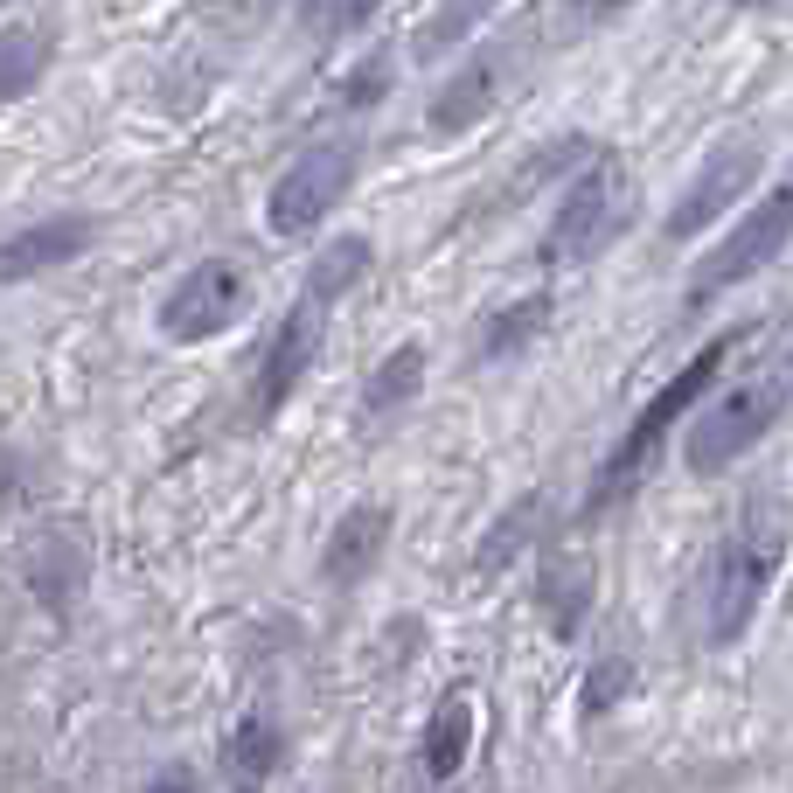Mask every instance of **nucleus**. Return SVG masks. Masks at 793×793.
I'll list each match as a JSON object with an SVG mask.
<instances>
[{"label":"nucleus","instance_id":"7","mask_svg":"<svg viewBox=\"0 0 793 793\" xmlns=\"http://www.w3.org/2000/svg\"><path fill=\"white\" fill-rule=\"evenodd\" d=\"M355 188V147H314L300 154L265 195V223L272 237H307L320 216H334V202Z\"/></svg>","mask_w":793,"mask_h":793},{"label":"nucleus","instance_id":"14","mask_svg":"<svg viewBox=\"0 0 793 793\" xmlns=\"http://www.w3.org/2000/svg\"><path fill=\"white\" fill-rule=\"evenodd\" d=\"M487 105H494V56H467V63H460V77L439 91L432 133H460V126H474Z\"/></svg>","mask_w":793,"mask_h":793},{"label":"nucleus","instance_id":"22","mask_svg":"<svg viewBox=\"0 0 793 793\" xmlns=\"http://www.w3.org/2000/svg\"><path fill=\"white\" fill-rule=\"evenodd\" d=\"M383 91H390V56H376V63H362L348 77V105H376Z\"/></svg>","mask_w":793,"mask_h":793},{"label":"nucleus","instance_id":"15","mask_svg":"<svg viewBox=\"0 0 793 793\" xmlns=\"http://www.w3.org/2000/svg\"><path fill=\"white\" fill-rule=\"evenodd\" d=\"M418 383H425V348H418V341H404V348H390V355L376 362V376H369V390H362V411H369V418H383V411L411 404V397H418Z\"/></svg>","mask_w":793,"mask_h":793},{"label":"nucleus","instance_id":"19","mask_svg":"<svg viewBox=\"0 0 793 793\" xmlns=\"http://www.w3.org/2000/svg\"><path fill=\"white\" fill-rule=\"evenodd\" d=\"M543 314H550V300H543V293H529V300L501 307V314H494V320L474 334V355H480V362H501V355H515V348H522V341L543 327Z\"/></svg>","mask_w":793,"mask_h":793},{"label":"nucleus","instance_id":"10","mask_svg":"<svg viewBox=\"0 0 793 793\" xmlns=\"http://www.w3.org/2000/svg\"><path fill=\"white\" fill-rule=\"evenodd\" d=\"M84 251H91V216H42L0 244V286H21L35 272H63Z\"/></svg>","mask_w":793,"mask_h":793},{"label":"nucleus","instance_id":"9","mask_svg":"<svg viewBox=\"0 0 793 793\" xmlns=\"http://www.w3.org/2000/svg\"><path fill=\"white\" fill-rule=\"evenodd\" d=\"M320 320H327V307L300 300L293 314L272 327V341H265V362H258V418L286 411V397L307 383V369H314V355H320Z\"/></svg>","mask_w":793,"mask_h":793},{"label":"nucleus","instance_id":"4","mask_svg":"<svg viewBox=\"0 0 793 793\" xmlns=\"http://www.w3.org/2000/svg\"><path fill=\"white\" fill-rule=\"evenodd\" d=\"M793 244V167L717 237V251L696 265V279H689V307H703V300H717V293H731V286H745L752 272H766L780 251Z\"/></svg>","mask_w":793,"mask_h":793},{"label":"nucleus","instance_id":"1","mask_svg":"<svg viewBox=\"0 0 793 793\" xmlns=\"http://www.w3.org/2000/svg\"><path fill=\"white\" fill-rule=\"evenodd\" d=\"M780 557H787V522L780 515H752L710 550L703 585H696V613H703V640L710 647H731L759 620V606H766V592L780 578Z\"/></svg>","mask_w":793,"mask_h":793},{"label":"nucleus","instance_id":"18","mask_svg":"<svg viewBox=\"0 0 793 793\" xmlns=\"http://www.w3.org/2000/svg\"><path fill=\"white\" fill-rule=\"evenodd\" d=\"M369 258H376V251H369V237H334V244H327V251L314 258L307 300H314V307H327V300H341V293H348V286H355V279L369 272Z\"/></svg>","mask_w":793,"mask_h":793},{"label":"nucleus","instance_id":"11","mask_svg":"<svg viewBox=\"0 0 793 793\" xmlns=\"http://www.w3.org/2000/svg\"><path fill=\"white\" fill-rule=\"evenodd\" d=\"M474 731H480V710L467 689H453L439 710H432V724H425V745H418V773L432 780V787H453L460 773H467V752H474Z\"/></svg>","mask_w":793,"mask_h":793},{"label":"nucleus","instance_id":"23","mask_svg":"<svg viewBox=\"0 0 793 793\" xmlns=\"http://www.w3.org/2000/svg\"><path fill=\"white\" fill-rule=\"evenodd\" d=\"M147 793H195V780H188V773H181V766H167V773H160L154 787Z\"/></svg>","mask_w":793,"mask_h":793},{"label":"nucleus","instance_id":"16","mask_svg":"<svg viewBox=\"0 0 793 793\" xmlns=\"http://www.w3.org/2000/svg\"><path fill=\"white\" fill-rule=\"evenodd\" d=\"M42 70H49V42L35 35V28H0V105H14V98H28L35 84H42Z\"/></svg>","mask_w":793,"mask_h":793},{"label":"nucleus","instance_id":"13","mask_svg":"<svg viewBox=\"0 0 793 793\" xmlns=\"http://www.w3.org/2000/svg\"><path fill=\"white\" fill-rule=\"evenodd\" d=\"M279 752H286L279 717L272 710H244L237 731H230V793H265L272 773H279Z\"/></svg>","mask_w":793,"mask_h":793},{"label":"nucleus","instance_id":"12","mask_svg":"<svg viewBox=\"0 0 793 793\" xmlns=\"http://www.w3.org/2000/svg\"><path fill=\"white\" fill-rule=\"evenodd\" d=\"M383 536H390V508H369V501H355L334 529H327V550H320V578L327 585H355L369 564H376V550H383Z\"/></svg>","mask_w":793,"mask_h":793},{"label":"nucleus","instance_id":"6","mask_svg":"<svg viewBox=\"0 0 793 793\" xmlns=\"http://www.w3.org/2000/svg\"><path fill=\"white\" fill-rule=\"evenodd\" d=\"M251 307V279H244V265L237 258H195L174 286H167V300H160V334L167 341H216L223 327H237V314Z\"/></svg>","mask_w":793,"mask_h":793},{"label":"nucleus","instance_id":"3","mask_svg":"<svg viewBox=\"0 0 793 793\" xmlns=\"http://www.w3.org/2000/svg\"><path fill=\"white\" fill-rule=\"evenodd\" d=\"M787 397H793V369H766V376H745V383L717 390V397L703 404V418L689 425V446H682L689 474H724V467H738V460L780 425Z\"/></svg>","mask_w":793,"mask_h":793},{"label":"nucleus","instance_id":"5","mask_svg":"<svg viewBox=\"0 0 793 793\" xmlns=\"http://www.w3.org/2000/svg\"><path fill=\"white\" fill-rule=\"evenodd\" d=\"M627 223V188H620V167L613 160H592L578 181H571V195L557 202V216H550V230H543V244H536V258L550 265V272H564V265H585L613 230Z\"/></svg>","mask_w":793,"mask_h":793},{"label":"nucleus","instance_id":"21","mask_svg":"<svg viewBox=\"0 0 793 793\" xmlns=\"http://www.w3.org/2000/svg\"><path fill=\"white\" fill-rule=\"evenodd\" d=\"M585 592H592L585 578H550V585H543V599H550V627H557V634L578 627V599H585Z\"/></svg>","mask_w":793,"mask_h":793},{"label":"nucleus","instance_id":"20","mask_svg":"<svg viewBox=\"0 0 793 793\" xmlns=\"http://www.w3.org/2000/svg\"><path fill=\"white\" fill-rule=\"evenodd\" d=\"M627 689H634V661H627V654H606V661L585 675V689H578V710H585V717H613V703H620Z\"/></svg>","mask_w":793,"mask_h":793},{"label":"nucleus","instance_id":"8","mask_svg":"<svg viewBox=\"0 0 793 793\" xmlns=\"http://www.w3.org/2000/svg\"><path fill=\"white\" fill-rule=\"evenodd\" d=\"M752 174H759V147H717V154L703 160L696 174H689V188L675 195V209H668V244H689V237H703L745 188H752Z\"/></svg>","mask_w":793,"mask_h":793},{"label":"nucleus","instance_id":"2","mask_svg":"<svg viewBox=\"0 0 793 793\" xmlns=\"http://www.w3.org/2000/svg\"><path fill=\"white\" fill-rule=\"evenodd\" d=\"M724 355H731V341H710L703 355H689L647 404H640V418L613 439V453L599 460V474H592V508H613L634 480H647V467L661 460V439L689 418V404H703V390L717 383V369H724Z\"/></svg>","mask_w":793,"mask_h":793},{"label":"nucleus","instance_id":"17","mask_svg":"<svg viewBox=\"0 0 793 793\" xmlns=\"http://www.w3.org/2000/svg\"><path fill=\"white\" fill-rule=\"evenodd\" d=\"M536 522H543V501H536V494H522V501H515V508H508L487 536H480V550H474V571H480V578L508 571V564L522 557V543L536 536Z\"/></svg>","mask_w":793,"mask_h":793}]
</instances>
